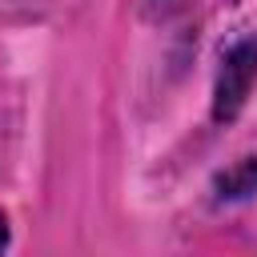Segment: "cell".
I'll list each match as a JSON object with an SVG mask.
<instances>
[{"label": "cell", "instance_id": "obj_1", "mask_svg": "<svg viewBox=\"0 0 257 257\" xmlns=\"http://www.w3.org/2000/svg\"><path fill=\"white\" fill-rule=\"evenodd\" d=\"M253 84H257V32H249L245 40L225 48L217 80H213V120H221V124L233 120L245 108Z\"/></svg>", "mask_w": 257, "mask_h": 257}, {"label": "cell", "instance_id": "obj_2", "mask_svg": "<svg viewBox=\"0 0 257 257\" xmlns=\"http://www.w3.org/2000/svg\"><path fill=\"white\" fill-rule=\"evenodd\" d=\"M257 193V157H241L229 169L213 177V197L217 201H249Z\"/></svg>", "mask_w": 257, "mask_h": 257}, {"label": "cell", "instance_id": "obj_3", "mask_svg": "<svg viewBox=\"0 0 257 257\" xmlns=\"http://www.w3.org/2000/svg\"><path fill=\"white\" fill-rule=\"evenodd\" d=\"M4 245H8V217L0 213V249H4Z\"/></svg>", "mask_w": 257, "mask_h": 257}]
</instances>
